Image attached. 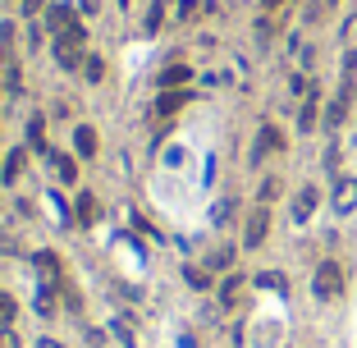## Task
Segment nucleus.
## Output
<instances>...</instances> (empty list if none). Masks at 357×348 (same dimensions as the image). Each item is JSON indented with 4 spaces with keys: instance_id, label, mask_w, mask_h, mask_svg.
Here are the masks:
<instances>
[{
    "instance_id": "f257e3e1",
    "label": "nucleus",
    "mask_w": 357,
    "mask_h": 348,
    "mask_svg": "<svg viewBox=\"0 0 357 348\" xmlns=\"http://www.w3.org/2000/svg\"><path fill=\"white\" fill-rule=\"evenodd\" d=\"M87 60V33H83V23H74L69 33L55 37V65L60 69H78Z\"/></svg>"
},
{
    "instance_id": "f03ea898",
    "label": "nucleus",
    "mask_w": 357,
    "mask_h": 348,
    "mask_svg": "<svg viewBox=\"0 0 357 348\" xmlns=\"http://www.w3.org/2000/svg\"><path fill=\"white\" fill-rule=\"evenodd\" d=\"M312 294L321 298V303H339V298H344V266H339V261H321V266H316Z\"/></svg>"
},
{
    "instance_id": "7ed1b4c3",
    "label": "nucleus",
    "mask_w": 357,
    "mask_h": 348,
    "mask_svg": "<svg viewBox=\"0 0 357 348\" xmlns=\"http://www.w3.org/2000/svg\"><path fill=\"white\" fill-rule=\"evenodd\" d=\"M330 207L335 216H353L357 211V174H339L335 188H330Z\"/></svg>"
},
{
    "instance_id": "20e7f679",
    "label": "nucleus",
    "mask_w": 357,
    "mask_h": 348,
    "mask_svg": "<svg viewBox=\"0 0 357 348\" xmlns=\"http://www.w3.org/2000/svg\"><path fill=\"white\" fill-rule=\"evenodd\" d=\"M316 207H321V188H316V184H303L298 193H293V202H289L293 225H307V220L316 216Z\"/></svg>"
},
{
    "instance_id": "39448f33",
    "label": "nucleus",
    "mask_w": 357,
    "mask_h": 348,
    "mask_svg": "<svg viewBox=\"0 0 357 348\" xmlns=\"http://www.w3.org/2000/svg\"><path fill=\"white\" fill-rule=\"evenodd\" d=\"M271 234V207H252V216L243 220V248H261Z\"/></svg>"
},
{
    "instance_id": "423d86ee",
    "label": "nucleus",
    "mask_w": 357,
    "mask_h": 348,
    "mask_svg": "<svg viewBox=\"0 0 357 348\" xmlns=\"http://www.w3.org/2000/svg\"><path fill=\"white\" fill-rule=\"evenodd\" d=\"M348 106H353V78H344V87H339V97L325 106V129H339V124L348 120Z\"/></svg>"
},
{
    "instance_id": "0eeeda50",
    "label": "nucleus",
    "mask_w": 357,
    "mask_h": 348,
    "mask_svg": "<svg viewBox=\"0 0 357 348\" xmlns=\"http://www.w3.org/2000/svg\"><path fill=\"white\" fill-rule=\"evenodd\" d=\"M78 23V10L74 5H51V10H46V33H69V28H74Z\"/></svg>"
},
{
    "instance_id": "6e6552de",
    "label": "nucleus",
    "mask_w": 357,
    "mask_h": 348,
    "mask_svg": "<svg viewBox=\"0 0 357 348\" xmlns=\"http://www.w3.org/2000/svg\"><path fill=\"white\" fill-rule=\"evenodd\" d=\"M271 152H284V133L275 129V124H261L257 147H252V161H261V156H271Z\"/></svg>"
},
{
    "instance_id": "1a4fd4ad",
    "label": "nucleus",
    "mask_w": 357,
    "mask_h": 348,
    "mask_svg": "<svg viewBox=\"0 0 357 348\" xmlns=\"http://www.w3.org/2000/svg\"><path fill=\"white\" fill-rule=\"evenodd\" d=\"M184 83H193V69L188 65H170V69L156 74V87H161V92H174V87H184Z\"/></svg>"
},
{
    "instance_id": "9d476101",
    "label": "nucleus",
    "mask_w": 357,
    "mask_h": 348,
    "mask_svg": "<svg viewBox=\"0 0 357 348\" xmlns=\"http://www.w3.org/2000/svg\"><path fill=\"white\" fill-rule=\"evenodd\" d=\"M184 106H188V92H184V87H174V92H161V97H156V115H161V120L179 115Z\"/></svg>"
},
{
    "instance_id": "9b49d317",
    "label": "nucleus",
    "mask_w": 357,
    "mask_h": 348,
    "mask_svg": "<svg viewBox=\"0 0 357 348\" xmlns=\"http://www.w3.org/2000/svg\"><path fill=\"white\" fill-rule=\"evenodd\" d=\"M74 152L83 156V161H87V156H97V129H92V124H78V129H74Z\"/></svg>"
},
{
    "instance_id": "f8f14e48",
    "label": "nucleus",
    "mask_w": 357,
    "mask_h": 348,
    "mask_svg": "<svg viewBox=\"0 0 357 348\" xmlns=\"http://www.w3.org/2000/svg\"><path fill=\"white\" fill-rule=\"evenodd\" d=\"M316 120H321V97H316V92H307L303 110H298V129L312 133V129H316Z\"/></svg>"
},
{
    "instance_id": "ddd939ff",
    "label": "nucleus",
    "mask_w": 357,
    "mask_h": 348,
    "mask_svg": "<svg viewBox=\"0 0 357 348\" xmlns=\"http://www.w3.org/2000/svg\"><path fill=\"white\" fill-rule=\"evenodd\" d=\"M51 170H55V179H60V184H74V179H78L74 156H65V152H51Z\"/></svg>"
},
{
    "instance_id": "4468645a",
    "label": "nucleus",
    "mask_w": 357,
    "mask_h": 348,
    "mask_svg": "<svg viewBox=\"0 0 357 348\" xmlns=\"http://www.w3.org/2000/svg\"><path fill=\"white\" fill-rule=\"evenodd\" d=\"M33 266H37L42 280H55V275H60V257H55V252H33Z\"/></svg>"
},
{
    "instance_id": "2eb2a0df",
    "label": "nucleus",
    "mask_w": 357,
    "mask_h": 348,
    "mask_svg": "<svg viewBox=\"0 0 357 348\" xmlns=\"http://www.w3.org/2000/svg\"><path fill=\"white\" fill-rule=\"evenodd\" d=\"M243 284H248L243 275H229V280L220 284V303H225V307H234L238 298H243Z\"/></svg>"
},
{
    "instance_id": "dca6fc26",
    "label": "nucleus",
    "mask_w": 357,
    "mask_h": 348,
    "mask_svg": "<svg viewBox=\"0 0 357 348\" xmlns=\"http://www.w3.org/2000/svg\"><path fill=\"white\" fill-rule=\"evenodd\" d=\"M19 174H23V152H19V147H14V152L5 156V165H0V179H5V184H14Z\"/></svg>"
},
{
    "instance_id": "f3484780",
    "label": "nucleus",
    "mask_w": 357,
    "mask_h": 348,
    "mask_svg": "<svg viewBox=\"0 0 357 348\" xmlns=\"http://www.w3.org/2000/svg\"><path fill=\"white\" fill-rule=\"evenodd\" d=\"M275 197H280V179L271 174V179H261V188H257V207H271Z\"/></svg>"
},
{
    "instance_id": "a211bd4d",
    "label": "nucleus",
    "mask_w": 357,
    "mask_h": 348,
    "mask_svg": "<svg viewBox=\"0 0 357 348\" xmlns=\"http://www.w3.org/2000/svg\"><path fill=\"white\" fill-rule=\"evenodd\" d=\"M229 266H234V248H216L206 257V271H229Z\"/></svg>"
},
{
    "instance_id": "6ab92c4d",
    "label": "nucleus",
    "mask_w": 357,
    "mask_h": 348,
    "mask_svg": "<svg viewBox=\"0 0 357 348\" xmlns=\"http://www.w3.org/2000/svg\"><path fill=\"white\" fill-rule=\"evenodd\" d=\"M28 142H33V152H46V156H51V147H46V124L42 120L28 124Z\"/></svg>"
},
{
    "instance_id": "aec40b11",
    "label": "nucleus",
    "mask_w": 357,
    "mask_h": 348,
    "mask_svg": "<svg viewBox=\"0 0 357 348\" xmlns=\"http://www.w3.org/2000/svg\"><path fill=\"white\" fill-rule=\"evenodd\" d=\"M83 69H87V83H101V74H106L101 55H87V60H83Z\"/></svg>"
},
{
    "instance_id": "412c9836",
    "label": "nucleus",
    "mask_w": 357,
    "mask_h": 348,
    "mask_svg": "<svg viewBox=\"0 0 357 348\" xmlns=\"http://www.w3.org/2000/svg\"><path fill=\"white\" fill-rule=\"evenodd\" d=\"M257 284H261V289H289V280H284V275H275V271H261Z\"/></svg>"
},
{
    "instance_id": "4be33fe9",
    "label": "nucleus",
    "mask_w": 357,
    "mask_h": 348,
    "mask_svg": "<svg viewBox=\"0 0 357 348\" xmlns=\"http://www.w3.org/2000/svg\"><path fill=\"white\" fill-rule=\"evenodd\" d=\"M14 312H19V307H14V298H10V294H0V326H10Z\"/></svg>"
},
{
    "instance_id": "5701e85b",
    "label": "nucleus",
    "mask_w": 357,
    "mask_h": 348,
    "mask_svg": "<svg viewBox=\"0 0 357 348\" xmlns=\"http://www.w3.org/2000/svg\"><path fill=\"white\" fill-rule=\"evenodd\" d=\"M184 280L193 284V289H206V284H211V275H206V271H197V266H188V271H184Z\"/></svg>"
},
{
    "instance_id": "b1692460",
    "label": "nucleus",
    "mask_w": 357,
    "mask_h": 348,
    "mask_svg": "<svg viewBox=\"0 0 357 348\" xmlns=\"http://www.w3.org/2000/svg\"><path fill=\"white\" fill-rule=\"evenodd\" d=\"M37 312H42V316L55 312V294H51V289H42V294H37Z\"/></svg>"
},
{
    "instance_id": "393cba45",
    "label": "nucleus",
    "mask_w": 357,
    "mask_h": 348,
    "mask_svg": "<svg viewBox=\"0 0 357 348\" xmlns=\"http://www.w3.org/2000/svg\"><path fill=\"white\" fill-rule=\"evenodd\" d=\"M92 216H97V202H92V197H78V220H92Z\"/></svg>"
},
{
    "instance_id": "a878e982",
    "label": "nucleus",
    "mask_w": 357,
    "mask_h": 348,
    "mask_svg": "<svg viewBox=\"0 0 357 348\" xmlns=\"http://www.w3.org/2000/svg\"><path fill=\"white\" fill-rule=\"evenodd\" d=\"M161 23H165V10H161V5H152V14H147V33H156Z\"/></svg>"
},
{
    "instance_id": "bb28decb",
    "label": "nucleus",
    "mask_w": 357,
    "mask_h": 348,
    "mask_svg": "<svg viewBox=\"0 0 357 348\" xmlns=\"http://www.w3.org/2000/svg\"><path fill=\"white\" fill-rule=\"evenodd\" d=\"M353 74H357V51H348L344 55V78H353Z\"/></svg>"
},
{
    "instance_id": "cd10ccee",
    "label": "nucleus",
    "mask_w": 357,
    "mask_h": 348,
    "mask_svg": "<svg viewBox=\"0 0 357 348\" xmlns=\"http://www.w3.org/2000/svg\"><path fill=\"white\" fill-rule=\"evenodd\" d=\"M197 14V0H179V19H193Z\"/></svg>"
},
{
    "instance_id": "c85d7f7f",
    "label": "nucleus",
    "mask_w": 357,
    "mask_h": 348,
    "mask_svg": "<svg viewBox=\"0 0 357 348\" xmlns=\"http://www.w3.org/2000/svg\"><path fill=\"white\" fill-rule=\"evenodd\" d=\"M42 5L46 0H23V14H42Z\"/></svg>"
},
{
    "instance_id": "c756f323",
    "label": "nucleus",
    "mask_w": 357,
    "mask_h": 348,
    "mask_svg": "<svg viewBox=\"0 0 357 348\" xmlns=\"http://www.w3.org/2000/svg\"><path fill=\"white\" fill-rule=\"evenodd\" d=\"M37 348H65V344H55V339H37Z\"/></svg>"
},
{
    "instance_id": "7c9ffc66",
    "label": "nucleus",
    "mask_w": 357,
    "mask_h": 348,
    "mask_svg": "<svg viewBox=\"0 0 357 348\" xmlns=\"http://www.w3.org/2000/svg\"><path fill=\"white\" fill-rule=\"evenodd\" d=\"M261 5H266V10H280V5H284V0H261Z\"/></svg>"
},
{
    "instance_id": "2f4dec72",
    "label": "nucleus",
    "mask_w": 357,
    "mask_h": 348,
    "mask_svg": "<svg viewBox=\"0 0 357 348\" xmlns=\"http://www.w3.org/2000/svg\"><path fill=\"white\" fill-rule=\"evenodd\" d=\"M325 5H339V0H325Z\"/></svg>"
}]
</instances>
